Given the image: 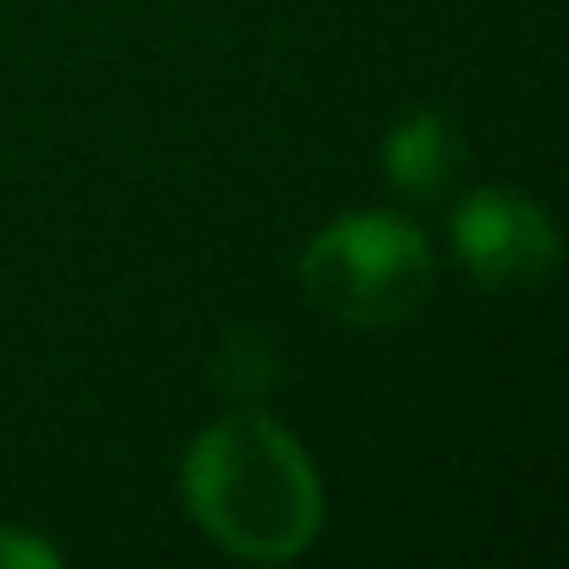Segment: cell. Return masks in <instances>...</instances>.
I'll return each mask as SVG.
<instances>
[{
  "label": "cell",
  "instance_id": "obj_1",
  "mask_svg": "<svg viewBox=\"0 0 569 569\" xmlns=\"http://www.w3.org/2000/svg\"><path fill=\"white\" fill-rule=\"evenodd\" d=\"M184 502L234 558L284 563L325 525V491L302 441L257 408L207 425L184 452Z\"/></svg>",
  "mask_w": 569,
  "mask_h": 569
},
{
  "label": "cell",
  "instance_id": "obj_2",
  "mask_svg": "<svg viewBox=\"0 0 569 569\" xmlns=\"http://www.w3.org/2000/svg\"><path fill=\"white\" fill-rule=\"evenodd\" d=\"M430 279H436L430 240L391 212L336 218L302 251V291L313 297V308L363 330L419 313V302L430 297Z\"/></svg>",
  "mask_w": 569,
  "mask_h": 569
},
{
  "label": "cell",
  "instance_id": "obj_3",
  "mask_svg": "<svg viewBox=\"0 0 569 569\" xmlns=\"http://www.w3.org/2000/svg\"><path fill=\"white\" fill-rule=\"evenodd\" d=\"M447 229H452V251L469 268V279L491 284V291L536 284L558 262V234H552L547 212L519 190L491 184V190L463 196Z\"/></svg>",
  "mask_w": 569,
  "mask_h": 569
},
{
  "label": "cell",
  "instance_id": "obj_4",
  "mask_svg": "<svg viewBox=\"0 0 569 569\" xmlns=\"http://www.w3.org/2000/svg\"><path fill=\"white\" fill-rule=\"evenodd\" d=\"M380 162H386V179L397 190H408L413 201H430V196H441L458 179L463 140H458V129L441 112H408L380 140Z\"/></svg>",
  "mask_w": 569,
  "mask_h": 569
},
{
  "label": "cell",
  "instance_id": "obj_5",
  "mask_svg": "<svg viewBox=\"0 0 569 569\" xmlns=\"http://www.w3.org/2000/svg\"><path fill=\"white\" fill-rule=\"evenodd\" d=\"M268 380H273V352H268L262 336H234V341L212 358V386H218L223 397H234V402L262 397Z\"/></svg>",
  "mask_w": 569,
  "mask_h": 569
},
{
  "label": "cell",
  "instance_id": "obj_6",
  "mask_svg": "<svg viewBox=\"0 0 569 569\" xmlns=\"http://www.w3.org/2000/svg\"><path fill=\"white\" fill-rule=\"evenodd\" d=\"M57 563H62L57 547H46L18 525H0V569H57Z\"/></svg>",
  "mask_w": 569,
  "mask_h": 569
}]
</instances>
